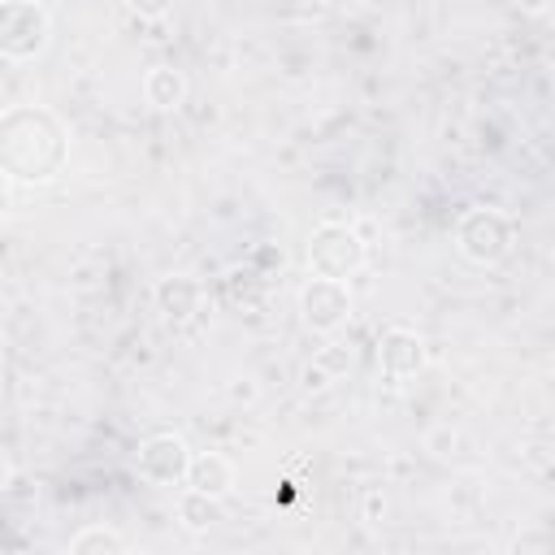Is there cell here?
I'll use <instances>...</instances> for the list:
<instances>
[{"label":"cell","mask_w":555,"mask_h":555,"mask_svg":"<svg viewBox=\"0 0 555 555\" xmlns=\"http://www.w3.org/2000/svg\"><path fill=\"white\" fill-rule=\"evenodd\" d=\"M69 134L56 113L39 104H13L0 117V165L17 182H52L65 169Z\"/></svg>","instance_id":"6da1fadb"},{"label":"cell","mask_w":555,"mask_h":555,"mask_svg":"<svg viewBox=\"0 0 555 555\" xmlns=\"http://www.w3.org/2000/svg\"><path fill=\"white\" fill-rule=\"evenodd\" d=\"M512 243H516V230L503 208L477 204V208H464L455 221V247L468 264H481V269L499 264V260H507Z\"/></svg>","instance_id":"7a4b0ae2"},{"label":"cell","mask_w":555,"mask_h":555,"mask_svg":"<svg viewBox=\"0 0 555 555\" xmlns=\"http://www.w3.org/2000/svg\"><path fill=\"white\" fill-rule=\"evenodd\" d=\"M308 269L321 278H356L364 269V238L343 221H321L308 234Z\"/></svg>","instance_id":"3957f363"},{"label":"cell","mask_w":555,"mask_h":555,"mask_svg":"<svg viewBox=\"0 0 555 555\" xmlns=\"http://www.w3.org/2000/svg\"><path fill=\"white\" fill-rule=\"evenodd\" d=\"M52 22L39 0H4L0 4V52L9 61H30L48 48Z\"/></svg>","instance_id":"277c9868"},{"label":"cell","mask_w":555,"mask_h":555,"mask_svg":"<svg viewBox=\"0 0 555 555\" xmlns=\"http://www.w3.org/2000/svg\"><path fill=\"white\" fill-rule=\"evenodd\" d=\"M351 317V291L343 278H321L312 273L304 286H299V321L312 330V334H334L343 330Z\"/></svg>","instance_id":"5b68a950"},{"label":"cell","mask_w":555,"mask_h":555,"mask_svg":"<svg viewBox=\"0 0 555 555\" xmlns=\"http://www.w3.org/2000/svg\"><path fill=\"white\" fill-rule=\"evenodd\" d=\"M191 447L178 434H152L139 442V473L156 486H178L191 473Z\"/></svg>","instance_id":"8992f818"},{"label":"cell","mask_w":555,"mask_h":555,"mask_svg":"<svg viewBox=\"0 0 555 555\" xmlns=\"http://www.w3.org/2000/svg\"><path fill=\"white\" fill-rule=\"evenodd\" d=\"M377 369H382L390 382L416 377V373L425 369V343H421V334L408 330V325L382 330V338H377Z\"/></svg>","instance_id":"52a82bcc"},{"label":"cell","mask_w":555,"mask_h":555,"mask_svg":"<svg viewBox=\"0 0 555 555\" xmlns=\"http://www.w3.org/2000/svg\"><path fill=\"white\" fill-rule=\"evenodd\" d=\"M152 299H156V312H160L165 321L182 325V321H191V317L199 312L204 286H199L191 273H169V278H160V282L152 286Z\"/></svg>","instance_id":"ba28073f"},{"label":"cell","mask_w":555,"mask_h":555,"mask_svg":"<svg viewBox=\"0 0 555 555\" xmlns=\"http://www.w3.org/2000/svg\"><path fill=\"white\" fill-rule=\"evenodd\" d=\"M186 486L221 499V494H230V486H234V464H230L225 455H217V451H199V455L191 460Z\"/></svg>","instance_id":"9c48e42d"},{"label":"cell","mask_w":555,"mask_h":555,"mask_svg":"<svg viewBox=\"0 0 555 555\" xmlns=\"http://www.w3.org/2000/svg\"><path fill=\"white\" fill-rule=\"evenodd\" d=\"M143 100H147L152 108H178V104L186 100V78H182V69H173V65H152L147 78H143Z\"/></svg>","instance_id":"30bf717a"},{"label":"cell","mask_w":555,"mask_h":555,"mask_svg":"<svg viewBox=\"0 0 555 555\" xmlns=\"http://www.w3.org/2000/svg\"><path fill=\"white\" fill-rule=\"evenodd\" d=\"M178 520H182L191 533H208L217 520H225V516H221V499L186 486V490H182V499H178Z\"/></svg>","instance_id":"8fae6325"},{"label":"cell","mask_w":555,"mask_h":555,"mask_svg":"<svg viewBox=\"0 0 555 555\" xmlns=\"http://www.w3.org/2000/svg\"><path fill=\"white\" fill-rule=\"evenodd\" d=\"M117 555V551H126V538L117 533V529H108V525H87L82 533H74L69 538V555Z\"/></svg>","instance_id":"7c38bea8"},{"label":"cell","mask_w":555,"mask_h":555,"mask_svg":"<svg viewBox=\"0 0 555 555\" xmlns=\"http://www.w3.org/2000/svg\"><path fill=\"white\" fill-rule=\"evenodd\" d=\"M260 286H264V278H260L251 264L225 273V299H230V304H243V308L256 304V299H260Z\"/></svg>","instance_id":"4fadbf2b"},{"label":"cell","mask_w":555,"mask_h":555,"mask_svg":"<svg viewBox=\"0 0 555 555\" xmlns=\"http://www.w3.org/2000/svg\"><path fill=\"white\" fill-rule=\"evenodd\" d=\"M317 364H321L330 377H343V373L356 364V351H351V347H343V343H330V347H321V351H317Z\"/></svg>","instance_id":"5bb4252c"},{"label":"cell","mask_w":555,"mask_h":555,"mask_svg":"<svg viewBox=\"0 0 555 555\" xmlns=\"http://www.w3.org/2000/svg\"><path fill=\"white\" fill-rule=\"evenodd\" d=\"M247 264H251V269L264 278V273H278V269L286 264V256H282V247H278V243H256Z\"/></svg>","instance_id":"9a60e30c"},{"label":"cell","mask_w":555,"mask_h":555,"mask_svg":"<svg viewBox=\"0 0 555 555\" xmlns=\"http://www.w3.org/2000/svg\"><path fill=\"white\" fill-rule=\"evenodd\" d=\"M126 9H130L139 22H160V17H169L173 0H126Z\"/></svg>","instance_id":"2e32d148"},{"label":"cell","mask_w":555,"mask_h":555,"mask_svg":"<svg viewBox=\"0 0 555 555\" xmlns=\"http://www.w3.org/2000/svg\"><path fill=\"white\" fill-rule=\"evenodd\" d=\"M282 9L291 17H321L325 13V0H282Z\"/></svg>","instance_id":"e0dca14e"},{"label":"cell","mask_w":555,"mask_h":555,"mask_svg":"<svg viewBox=\"0 0 555 555\" xmlns=\"http://www.w3.org/2000/svg\"><path fill=\"white\" fill-rule=\"evenodd\" d=\"M330 382H334V377H330V373H325L317 360L304 369V390H321V386H330Z\"/></svg>","instance_id":"ac0fdd59"}]
</instances>
